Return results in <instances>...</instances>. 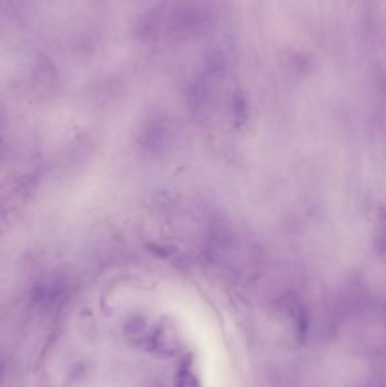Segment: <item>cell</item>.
<instances>
[{
    "label": "cell",
    "mask_w": 386,
    "mask_h": 387,
    "mask_svg": "<svg viewBox=\"0 0 386 387\" xmlns=\"http://www.w3.org/2000/svg\"><path fill=\"white\" fill-rule=\"evenodd\" d=\"M173 24V36L179 38L196 32L202 25V18L195 9L184 8L175 13Z\"/></svg>",
    "instance_id": "obj_1"
},
{
    "label": "cell",
    "mask_w": 386,
    "mask_h": 387,
    "mask_svg": "<svg viewBox=\"0 0 386 387\" xmlns=\"http://www.w3.org/2000/svg\"><path fill=\"white\" fill-rule=\"evenodd\" d=\"M153 344L162 353H171L179 348L178 335L175 328L164 326L155 335Z\"/></svg>",
    "instance_id": "obj_2"
},
{
    "label": "cell",
    "mask_w": 386,
    "mask_h": 387,
    "mask_svg": "<svg viewBox=\"0 0 386 387\" xmlns=\"http://www.w3.org/2000/svg\"><path fill=\"white\" fill-rule=\"evenodd\" d=\"M176 387H201L196 376L190 372H182L176 377Z\"/></svg>",
    "instance_id": "obj_3"
}]
</instances>
